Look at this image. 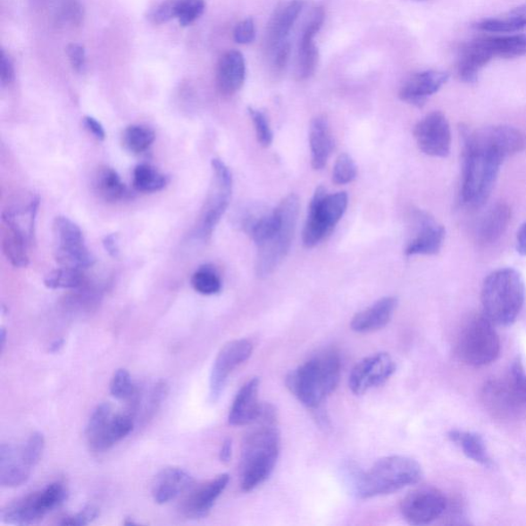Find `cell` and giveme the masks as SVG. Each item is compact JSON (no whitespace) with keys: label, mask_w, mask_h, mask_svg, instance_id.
Wrapping results in <instances>:
<instances>
[{"label":"cell","mask_w":526,"mask_h":526,"mask_svg":"<svg viewBox=\"0 0 526 526\" xmlns=\"http://www.w3.org/2000/svg\"><path fill=\"white\" fill-rule=\"evenodd\" d=\"M341 362L334 350L317 354L286 379L287 388L309 408H318L338 385Z\"/></svg>","instance_id":"cell-1"},{"label":"cell","mask_w":526,"mask_h":526,"mask_svg":"<svg viewBox=\"0 0 526 526\" xmlns=\"http://www.w3.org/2000/svg\"><path fill=\"white\" fill-rule=\"evenodd\" d=\"M525 302V285L513 269L491 272L481 290L483 315L496 326L513 324Z\"/></svg>","instance_id":"cell-2"},{"label":"cell","mask_w":526,"mask_h":526,"mask_svg":"<svg viewBox=\"0 0 526 526\" xmlns=\"http://www.w3.org/2000/svg\"><path fill=\"white\" fill-rule=\"evenodd\" d=\"M255 423L258 426L246 437L242 452L240 480L246 493L268 480L280 454V433L276 422Z\"/></svg>","instance_id":"cell-3"},{"label":"cell","mask_w":526,"mask_h":526,"mask_svg":"<svg viewBox=\"0 0 526 526\" xmlns=\"http://www.w3.org/2000/svg\"><path fill=\"white\" fill-rule=\"evenodd\" d=\"M422 469L412 457L392 455L384 457L362 474L356 484L360 498H371L395 493L421 481Z\"/></svg>","instance_id":"cell-4"},{"label":"cell","mask_w":526,"mask_h":526,"mask_svg":"<svg viewBox=\"0 0 526 526\" xmlns=\"http://www.w3.org/2000/svg\"><path fill=\"white\" fill-rule=\"evenodd\" d=\"M504 160L493 150L464 142L462 199L467 206L481 207L488 201Z\"/></svg>","instance_id":"cell-5"},{"label":"cell","mask_w":526,"mask_h":526,"mask_svg":"<svg viewBox=\"0 0 526 526\" xmlns=\"http://www.w3.org/2000/svg\"><path fill=\"white\" fill-rule=\"evenodd\" d=\"M482 402L494 418L518 421L526 418V372L521 359L511 365L505 377L491 380L484 385Z\"/></svg>","instance_id":"cell-6"},{"label":"cell","mask_w":526,"mask_h":526,"mask_svg":"<svg viewBox=\"0 0 526 526\" xmlns=\"http://www.w3.org/2000/svg\"><path fill=\"white\" fill-rule=\"evenodd\" d=\"M455 352L456 357L469 366L494 363L501 354V340L496 325L483 313L469 317L457 333Z\"/></svg>","instance_id":"cell-7"},{"label":"cell","mask_w":526,"mask_h":526,"mask_svg":"<svg viewBox=\"0 0 526 526\" xmlns=\"http://www.w3.org/2000/svg\"><path fill=\"white\" fill-rule=\"evenodd\" d=\"M299 207V199L295 194L287 196L278 205L281 223L263 244L257 246L255 271L258 278L271 275L288 255L296 234Z\"/></svg>","instance_id":"cell-8"},{"label":"cell","mask_w":526,"mask_h":526,"mask_svg":"<svg viewBox=\"0 0 526 526\" xmlns=\"http://www.w3.org/2000/svg\"><path fill=\"white\" fill-rule=\"evenodd\" d=\"M347 207V195L338 193L328 195L326 188L319 187L312 197L309 213L303 232L306 248L315 247L330 234Z\"/></svg>","instance_id":"cell-9"},{"label":"cell","mask_w":526,"mask_h":526,"mask_svg":"<svg viewBox=\"0 0 526 526\" xmlns=\"http://www.w3.org/2000/svg\"><path fill=\"white\" fill-rule=\"evenodd\" d=\"M68 496L63 483L54 482L6 505L0 513L2 522L12 525H31L43 521L46 514L60 507Z\"/></svg>","instance_id":"cell-10"},{"label":"cell","mask_w":526,"mask_h":526,"mask_svg":"<svg viewBox=\"0 0 526 526\" xmlns=\"http://www.w3.org/2000/svg\"><path fill=\"white\" fill-rule=\"evenodd\" d=\"M132 413H114L108 403L96 407L86 429L88 446L96 453L106 452L133 431Z\"/></svg>","instance_id":"cell-11"},{"label":"cell","mask_w":526,"mask_h":526,"mask_svg":"<svg viewBox=\"0 0 526 526\" xmlns=\"http://www.w3.org/2000/svg\"><path fill=\"white\" fill-rule=\"evenodd\" d=\"M53 235L54 255L61 266L84 270L95 263V257L85 244L83 231L70 218H54Z\"/></svg>","instance_id":"cell-12"},{"label":"cell","mask_w":526,"mask_h":526,"mask_svg":"<svg viewBox=\"0 0 526 526\" xmlns=\"http://www.w3.org/2000/svg\"><path fill=\"white\" fill-rule=\"evenodd\" d=\"M212 171L213 177L209 195L196 227L197 235L202 238H209L220 223L229 207L232 191V174L221 160H212Z\"/></svg>","instance_id":"cell-13"},{"label":"cell","mask_w":526,"mask_h":526,"mask_svg":"<svg viewBox=\"0 0 526 526\" xmlns=\"http://www.w3.org/2000/svg\"><path fill=\"white\" fill-rule=\"evenodd\" d=\"M448 502L442 491L435 488H416L403 498L400 509L409 524L426 525L447 511Z\"/></svg>","instance_id":"cell-14"},{"label":"cell","mask_w":526,"mask_h":526,"mask_svg":"<svg viewBox=\"0 0 526 526\" xmlns=\"http://www.w3.org/2000/svg\"><path fill=\"white\" fill-rule=\"evenodd\" d=\"M419 148L434 158H446L452 147V131L447 116L440 112L429 113L414 127Z\"/></svg>","instance_id":"cell-15"},{"label":"cell","mask_w":526,"mask_h":526,"mask_svg":"<svg viewBox=\"0 0 526 526\" xmlns=\"http://www.w3.org/2000/svg\"><path fill=\"white\" fill-rule=\"evenodd\" d=\"M253 352V346L247 339H237L225 345L214 361L210 378V399L216 402L221 398L230 375L238 366L247 361Z\"/></svg>","instance_id":"cell-16"},{"label":"cell","mask_w":526,"mask_h":526,"mask_svg":"<svg viewBox=\"0 0 526 526\" xmlns=\"http://www.w3.org/2000/svg\"><path fill=\"white\" fill-rule=\"evenodd\" d=\"M464 141L477 146L493 150L503 156H508L523 152L526 149V135L513 127L495 126L488 127L473 133H470Z\"/></svg>","instance_id":"cell-17"},{"label":"cell","mask_w":526,"mask_h":526,"mask_svg":"<svg viewBox=\"0 0 526 526\" xmlns=\"http://www.w3.org/2000/svg\"><path fill=\"white\" fill-rule=\"evenodd\" d=\"M396 364L388 353H378L358 362L353 368L348 386L355 395H363L392 377Z\"/></svg>","instance_id":"cell-18"},{"label":"cell","mask_w":526,"mask_h":526,"mask_svg":"<svg viewBox=\"0 0 526 526\" xmlns=\"http://www.w3.org/2000/svg\"><path fill=\"white\" fill-rule=\"evenodd\" d=\"M325 21V11L322 6H317L311 13L309 19L304 26L302 37L299 38L298 53L296 67L297 80L310 79L315 72L318 64V49L315 45V37L322 29Z\"/></svg>","instance_id":"cell-19"},{"label":"cell","mask_w":526,"mask_h":526,"mask_svg":"<svg viewBox=\"0 0 526 526\" xmlns=\"http://www.w3.org/2000/svg\"><path fill=\"white\" fill-rule=\"evenodd\" d=\"M229 482L230 475L221 474L209 481L194 485L181 505L183 514L189 519L206 517Z\"/></svg>","instance_id":"cell-20"},{"label":"cell","mask_w":526,"mask_h":526,"mask_svg":"<svg viewBox=\"0 0 526 526\" xmlns=\"http://www.w3.org/2000/svg\"><path fill=\"white\" fill-rule=\"evenodd\" d=\"M448 74L438 71L415 73L400 88L399 97L406 104L422 106L430 97L447 84Z\"/></svg>","instance_id":"cell-21"},{"label":"cell","mask_w":526,"mask_h":526,"mask_svg":"<svg viewBox=\"0 0 526 526\" xmlns=\"http://www.w3.org/2000/svg\"><path fill=\"white\" fill-rule=\"evenodd\" d=\"M304 5L303 0H291L276 10L266 27L264 45L268 53L271 54L280 45L288 40Z\"/></svg>","instance_id":"cell-22"},{"label":"cell","mask_w":526,"mask_h":526,"mask_svg":"<svg viewBox=\"0 0 526 526\" xmlns=\"http://www.w3.org/2000/svg\"><path fill=\"white\" fill-rule=\"evenodd\" d=\"M418 232L405 249L406 255H435L442 247L446 229L425 212L416 214Z\"/></svg>","instance_id":"cell-23"},{"label":"cell","mask_w":526,"mask_h":526,"mask_svg":"<svg viewBox=\"0 0 526 526\" xmlns=\"http://www.w3.org/2000/svg\"><path fill=\"white\" fill-rule=\"evenodd\" d=\"M32 469L21 447L3 444L0 447V484L4 488L21 487L29 481Z\"/></svg>","instance_id":"cell-24"},{"label":"cell","mask_w":526,"mask_h":526,"mask_svg":"<svg viewBox=\"0 0 526 526\" xmlns=\"http://www.w3.org/2000/svg\"><path fill=\"white\" fill-rule=\"evenodd\" d=\"M194 485V478L186 470L176 467L163 469L153 482L154 500L156 504H167L188 493Z\"/></svg>","instance_id":"cell-25"},{"label":"cell","mask_w":526,"mask_h":526,"mask_svg":"<svg viewBox=\"0 0 526 526\" xmlns=\"http://www.w3.org/2000/svg\"><path fill=\"white\" fill-rule=\"evenodd\" d=\"M205 8V0H165L149 13L148 19L158 25L177 19L181 26L187 27L203 15Z\"/></svg>","instance_id":"cell-26"},{"label":"cell","mask_w":526,"mask_h":526,"mask_svg":"<svg viewBox=\"0 0 526 526\" xmlns=\"http://www.w3.org/2000/svg\"><path fill=\"white\" fill-rule=\"evenodd\" d=\"M259 386L261 380L255 378L246 382L238 392L229 414L231 426H247L255 422L263 406L258 398Z\"/></svg>","instance_id":"cell-27"},{"label":"cell","mask_w":526,"mask_h":526,"mask_svg":"<svg viewBox=\"0 0 526 526\" xmlns=\"http://www.w3.org/2000/svg\"><path fill=\"white\" fill-rule=\"evenodd\" d=\"M246 79V63L241 52L224 53L218 63L216 83L223 96H232L241 90Z\"/></svg>","instance_id":"cell-28"},{"label":"cell","mask_w":526,"mask_h":526,"mask_svg":"<svg viewBox=\"0 0 526 526\" xmlns=\"http://www.w3.org/2000/svg\"><path fill=\"white\" fill-rule=\"evenodd\" d=\"M397 306L395 297H384L379 302L357 313L352 320L351 327L358 333L373 332L384 328L391 320Z\"/></svg>","instance_id":"cell-29"},{"label":"cell","mask_w":526,"mask_h":526,"mask_svg":"<svg viewBox=\"0 0 526 526\" xmlns=\"http://www.w3.org/2000/svg\"><path fill=\"white\" fill-rule=\"evenodd\" d=\"M493 59L484 38L475 39L461 51L457 73L464 83H475L482 68Z\"/></svg>","instance_id":"cell-30"},{"label":"cell","mask_w":526,"mask_h":526,"mask_svg":"<svg viewBox=\"0 0 526 526\" xmlns=\"http://www.w3.org/2000/svg\"><path fill=\"white\" fill-rule=\"evenodd\" d=\"M39 206V197L30 196L29 203L15 205L3 212V222L22 234L30 243L34 238V228Z\"/></svg>","instance_id":"cell-31"},{"label":"cell","mask_w":526,"mask_h":526,"mask_svg":"<svg viewBox=\"0 0 526 526\" xmlns=\"http://www.w3.org/2000/svg\"><path fill=\"white\" fill-rule=\"evenodd\" d=\"M310 146L313 168L323 169L334 148L331 129L324 116H317L311 122Z\"/></svg>","instance_id":"cell-32"},{"label":"cell","mask_w":526,"mask_h":526,"mask_svg":"<svg viewBox=\"0 0 526 526\" xmlns=\"http://www.w3.org/2000/svg\"><path fill=\"white\" fill-rule=\"evenodd\" d=\"M512 211L507 204H497L485 214L477 229V238L483 245L493 244L507 230L511 221Z\"/></svg>","instance_id":"cell-33"},{"label":"cell","mask_w":526,"mask_h":526,"mask_svg":"<svg viewBox=\"0 0 526 526\" xmlns=\"http://www.w3.org/2000/svg\"><path fill=\"white\" fill-rule=\"evenodd\" d=\"M447 437L457 447L461 448L468 459L483 467L493 466V460L489 455L487 444L480 434L462 431V430H452Z\"/></svg>","instance_id":"cell-34"},{"label":"cell","mask_w":526,"mask_h":526,"mask_svg":"<svg viewBox=\"0 0 526 526\" xmlns=\"http://www.w3.org/2000/svg\"><path fill=\"white\" fill-rule=\"evenodd\" d=\"M478 30L498 34H513L526 29V5L510 11L505 15L483 20L476 26Z\"/></svg>","instance_id":"cell-35"},{"label":"cell","mask_w":526,"mask_h":526,"mask_svg":"<svg viewBox=\"0 0 526 526\" xmlns=\"http://www.w3.org/2000/svg\"><path fill=\"white\" fill-rule=\"evenodd\" d=\"M483 38L494 58L514 59L526 56L525 34H502Z\"/></svg>","instance_id":"cell-36"},{"label":"cell","mask_w":526,"mask_h":526,"mask_svg":"<svg viewBox=\"0 0 526 526\" xmlns=\"http://www.w3.org/2000/svg\"><path fill=\"white\" fill-rule=\"evenodd\" d=\"M30 242L19 231L4 225L3 250L6 258L15 268H26L29 264Z\"/></svg>","instance_id":"cell-37"},{"label":"cell","mask_w":526,"mask_h":526,"mask_svg":"<svg viewBox=\"0 0 526 526\" xmlns=\"http://www.w3.org/2000/svg\"><path fill=\"white\" fill-rule=\"evenodd\" d=\"M95 188L97 194L107 202H118L125 199L127 188L116 171L102 167L95 177Z\"/></svg>","instance_id":"cell-38"},{"label":"cell","mask_w":526,"mask_h":526,"mask_svg":"<svg viewBox=\"0 0 526 526\" xmlns=\"http://www.w3.org/2000/svg\"><path fill=\"white\" fill-rule=\"evenodd\" d=\"M168 179L155 168L142 163L134 170L133 186L140 193H156L165 188Z\"/></svg>","instance_id":"cell-39"},{"label":"cell","mask_w":526,"mask_h":526,"mask_svg":"<svg viewBox=\"0 0 526 526\" xmlns=\"http://www.w3.org/2000/svg\"><path fill=\"white\" fill-rule=\"evenodd\" d=\"M154 139V132L146 126H129L122 134V145L128 152L135 154L145 153L153 145Z\"/></svg>","instance_id":"cell-40"},{"label":"cell","mask_w":526,"mask_h":526,"mask_svg":"<svg viewBox=\"0 0 526 526\" xmlns=\"http://www.w3.org/2000/svg\"><path fill=\"white\" fill-rule=\"evenodd\" d=\"M84 281L85 276L81 270L61 266L46 275L45 285L50 289H74L83 285Z\"/></svg>","instance_id":"cell-41"},{"label":"cell","mask_w":526,"mask_h":526,"mask_svg":"<svg viewBox=\"0 0 526 526\" xmlns=\"http://www.w3.org/2000/svg\"><path fill=\"white\" fill-rule=\"evenodd\" d=\"M194 289L203 296H213L221 289V281L213 266L204 265L191 277Z\"/></svg>","instance_id":"cell-42"},{"label":"cell","mask_w":526,"mask_h":526,"mask_svg":"<svg viewBox=\"0 0 526 526\" xmlns=\"http://www.w3.org/2000/svg\"><path fill=\"white\" fill-rule=\"evenodd\" d=\"M111 394L119 400L131 399L135 394L131 374L127 369L121 368L115 372L111 382Z\"/></svg>","instance_id":"cell-43"},{"label":"cell","mask_w":526,"mask_h":526,"mask_svg":"<svg viewBox=\"0 0 526 526\" xmlns=\"http://www.w3.org/2000/svg\"><path fill=\"white\" fill-rule=\"evenodd\" d=\"M357 177L356 163L347 154H341L333 168L332 180L339 186L351 183Z\"/></svg>","instance_id":"cell-44"},{"label":"cell","mask_w":526,"mask_h":526,"mask_svg":"<svg viewBox=\"0 0 526 526\" xmlns=\"http://www.w3.org/2000/svg\"><path fill=\"white\" fill-rule=\"evenodd\" d=\"M248 113L253 124H255L259 145L269 147L272 142V132L268 116L263 112L252 107L248 108Z\"/></svg>","instance_id":"cell-45"},{"label":"cell","mask_w":526,"mask_h":526,"mask_svg":"<svg viewBox=\"0 0 526 526\" xmlns=\"http://www.w3.org/2000/svg\"><path fill=\"white\" fill-rule=\"evenodd\" d=\"M25 459L34 468L42 459L46 447V440L43 433L34 432L21 446Z\"/></svg>","instance_id":"cell-46"},{"label":"cell","mask_w":526,"mask_h":526,"mask_svg":"<svg viewBox=\"0 0 526 526\" xmlns=\"http://www.w3.org/2000/svg\"><path fill=\"white\" fill-rule=\"evenodd\" d=\"M256 38L255 20L247 18L238 23L234 30V39L238 45H249Z\"/></svg>","instance_id":"cell-47"},{"label":"cell","mask_w":526,"mask_h":526,"mask_svg":"<svg viewBox=\"0 0 526 526\" xmlns=\"http://www.w3.org/2000/svg\"><path fill=\"white\" fill-rule=\"evenodd\" d=\"M99 515V510L95 505H88V507L84 508L79 513L67 516L63 519V522H60L61 525H70V526H84L90 524L92 522L95 521Z\"/></svg>","instance_id":"cell-48"},{"label":"cell","mask_w":526,"mask_h":526,"mask_svg":"<svg viewBox=\"0 0 526 526\" xmlns=\"http://www.w3.org/2000/svg\"><path fill=\"white\" fill-rule=\"evenodd\" d=\"M83 8H81L79 3L77 0H68L63 4V10H61L60 19L65 23L79 25L83 20Z\"/></svg>","instance_id":"cell-49"},{"label":"cell","mask_w":526,"mask_h":526,"mask_svg":"<svg viewBox=\"0 0 526 526\" xmlns=\"http://www.w3.org/2000/svg\"><path fill=\"white\" fill-rule=\"evenodd\" d=\"M66 54L73 70L77 72L84 71L86 67V51L84 46L78 44L68 45Z\"/></svg>","instance_id":"cell-50"},{"label":"cell","mask_w":526,"mask_h":526,"mask_svg":"<svg viewBox=\"0 0 526 526\" xmlns=\"http://www.w3.org/2000/svg\"><path fill=\"white\" fill-rule=\"evenodd\" d=\"M291 53V44L288 40H286L282 45H280L277 49L271 53L272 54V64H274L275 70L282 71L288 63Z\"/></svg>","instance_id":"cell-51"},{"label":"cell","mask_w":526,"mask_h":526,"mask_svg":"<svg viewBox=\"0 0 526 526\" xmlns=\"http://www.w3.org/2000/svg\"><path fill=\"white\" fill-rule=\"evenodd\" d=\"M0 80L4 87L9 86L15 79V67L8 54L2 50V61H0Z\"/></svg>","instance_id":"cell-52"},{"label":"cell","mask_w":526,"mask_h":526,"mask_svg":"<svg viewBox=\"0 0 526 526\" xmlns=\"http://www.w3.org/2000/svg\"><path fill=\"white\" fill-rule=\"evenodd\" d=\"M84 126L90 132L96 139L104 141L106 138L105 129L100 122L92 118V116H86L84 119Z\"/></svg>","instance_id":"cell-53"},{"label":"cell","mask_w":526,"mask_h":526,"mask_svg":"<svg viewBox=\"0 0 526 526\" xmlns=\"http://www.w3.org/2000/svg\"><path fill=\"white\" fill-rule=\"evenodd\" d=\"M104 246L109 255L113 256V258H118L120 256L121 251L118 236L114 234L106 236L104 240Z\"/></svg>","instance_id":"cell-54"},{"label":"cell","mask_w":526,"mask_h":526,"mask_svg":"<svg viewBox=\"0 0 526 526\" xmlns=\"http://www.w3.org/2000/svg\"><path fill=\"white\" fill-rule=\"evenodd\" d=\"M516 249L519 255L522 256L526 255V222L517 231Z\"/></svg>","instance_id":"cell-55"},{"label":"cell","mask_w":526,"mask_h":526,"mask_svg":"<svg viewBox=\"0 0 526 526\" xmlns=\"http://www.w3.org/2000/svg\"><path fill=\"white\" fill-rule=\"evenodd\" d=\"M232 455V442L230 439H227L223 442V446L221 449L220 459L222 463H229L231 459Z\"/></svg>","instance_id":"cell-56"},{"label":"cell","mask_w":526,"mask_h":526,"mask_svg":"<svg viewBox=\"0 0 526 526\" xmlns=\"http://www.w3.org/2000/svg\"><path fill=\"white\" fill-rule=\"evenodd\" d=\"M64 346V340L63 338L61 339H56L54 341H53V343L50 345L49 346V352L50 353H58L61 348H63Z\"/></svg>","instance_id":"cell-57"},{"label":"cell","mask_w":526,"mask_h":526,"mask_svg":"<svg viewBox=\"0 0 526 526\" xmlns=\"http://www.w3.org/2000/svg\"><path fill=\"white\" fill-rule=\"evenodd\" d=\"M6 340V331L4 328H2V332H0V346H2V351H4V347L5 346Z\"/></svg>","instance_id":"cell-58"}]
</instances>
